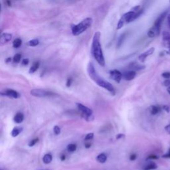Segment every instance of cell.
<instances>
[{"label":"cell","mask_w":170,"mask_h":170,"mask_svg":"<svg viewBox=\"0 0 170 170\" xmlns=\"http://www.w3.org/2000/svg\"><path fill=\"white\" fill-rule=\"evenodd\" d=\"M91 53L100 65L102 67L105 65V59L101 43V33L99 31L96 32L94 35L91 46Z\"/></svg>","instance_id":"6da1fadb"},{"label":"cell","mask_w":170,"mask_h":170,"mask_svg":"<svg viewBox=\"0 0 170 170\" xmlns=\"http://www.w3.org/2000/svg\"><path fill=\"white\" fill-rule=\"evenodd\" d=\"M87 71H88L89 77H91L99 87L104 88V89L107 90V91L111 92V94H114L115 90L113 85L110 83L109 82L105 81L104 79H103L102 78H101L98 75V73H97L96 69H95L93 64L92 63H89L87 67Z\"/></svg>","instance_id":"7a4b0ae2"},{"label":"cell","mask_w":170,"mask_h":170,"mask_svg":"<svg viewBox=\"0 0 170 170\" xmlns=\"http://www.w3.org/2000/svg\"><path fill=\"white\" fill-rule=\"evenodd\" d=\"M92 24V19L91 17H87L84 19V20L79 23L77 25H74L72 26L71 30H72V33L74 36H78L79 35L82 34L83 32L90 27H91Z\"/></svg>","instance_id":"3957f363"},{"label":"cell","mask_w":170,"mask_h":170,"mask_svg":"<svg viewBox=\"0 0 170 170\" xmlns=\"http://www.w3.org/2000/svg\"><path fill=\"white\" fill-rule=\"evenodd\" d=\"M143 11L142 9L139 11L136 12L134 11H130L126 13H124L120 19L119 20V21L117 25V29H120L122 28V27L124 26L125 23H130L132 21H134L135 19H136L138 17H139L142 15Z\"/></svg>","instance_id":"277c9868"},{"label":"cell","mask_w":170,"mask_h":170,"mask_svg":"<svg viewBox=\"0 0 170 170\" xmlns=\"http://www.w3.org/2000/svg\"><path fill=\"white\" fill-rule=\"evenodd\" d=\"M77 106L79 111L82 112L83 116L85 119L88 120L92 116L93 112L91 108H89L88 107L84 106V105L81 103H77Z\"/></svg>","instance_id":"5b68a950"},{"label":"cell","mask_w":170,"mask_h":170,"mask_svg":"<svg viewBox=\"0 0 170 170\" xmlns=\"http://www.w3.org/2000/svg\"><path fill=\"white\" fill-rule=\"evenodd\" d=\"M32 96L35 97H39V98H43V97H50L53 95L52 92H49L48 91H45L43 89H33L30 92Z\"/></svg>","instance_id":"8992f818"},{"label":"cell","mask_w":170,"mask_h":170,"mask_svg":"<svg viewBox=\"0 0 170 170\" xmlns=\"http://www.w3.org/2000/svg\"><path fill=\"white\" fill-rule=\"evenodd\" d=\"M167 16V12H165L163 13H162L160 16H159L158 19L156 20V21L154 23L153 25V27L156 29V31L158 32V33H160V31H161V27H162V24L163 21V20Z\"/></svg>","instance_id":"52a82bcc"},{"label":"cell","mask_w":170,"mask_h":170,"mask_svg":"<svg viewBox=\"0 0 170 170\" xmlns=\"http://www.w3.org/2000/svg\"><path fill=\"white\" fill-rule=\"evenodd\" d=\"M1 94L2 96H6L9 98H19L20 95L18 92L16 91H14L13 89H6L3 91L1 92Z\"/></svg>","instance_id":"ba28073f"},{"label":"cell","mask_w":170,"mask_h":170,"mask_svg":"<svg viewBox=\"0 0 170 170\" xmlns=\"http://www.w3.org/2000/svg\"><path fill=\"white\" fill-rule=\"evenodd\" d=\"M110 76H111V78L112 80H114V81L119 83L121 81V80L123 77V74L121 73V72H120L118 70L114 69L110 71Z\"/></svg>","instance_id":"9c48e42d"},{"label":"cell","mask_w":170,"mask_h":170,"mask_svg":"<svg viewBox=\"0 0 170 170\" xmlns=\"http://www.w3.org/2000/svg\"><path fill=\"white\" fill-rule=\"evenodd\" d=\"M155 51V49L153 47H152L149 49V50H148L146 52H144V53L141 54L139 56V61H140L141 62H144L145 61V60H146V59L149 56V55H151V54H152Z\"/></svg>","instance_id":"30bf717a"},{"label":"cell","mask_w":170,"mask_h":170,"mask_svg":"<svg viewBox=\"0 0 170 170\" xmlns=\"http://www.w3.org/2000/svg\"><path fill=\"white\" fill-rule=\"evenodd\" d=\"M12 39V34L7 33H3L1 35V37H0V43H1L2 45L7 43L8 42L11 41Z\"/></svg>","instance_id":"8fae6325"},{"label":"cell","mask_w":170,"mask_h":170,"mask_svg":"<svg viewBox=\"0 0 170 170\" xmlns=\"http://www.w3.org/2000/svg\"><path fill=\"white\" fill-rule=\"evenodd\" d=\"M136 76V72L135 71H129L123 74V78L126 81H132Z\"/></svg>","instance_id":"7c38bea8"},{"label":"cell","mask_w":170,"mask_h":170,"mask_svg":"<svg viewBox=\"0 0 170 170\" xmlns=\"http://www.w3.org/2000/svg\"><path fill=\"white\" fill-rule=\"evenodd\" d=\"M24 120V115L21 112L17 113L13 118V121L16 124H21L23 122Z\"/></svg>","instance_id":"4fadbf2b"},{"label":"cell","mask_w":170,"mask_h":170,"mask_svg":"<svg viewBox=\"0 0 170 170\" xmlns=\"http://www.w3.org/2000/svg\"><path fill=\"white\" fill-rule=\"evenodd\" d=\"M163 40L166 45L168 47L170 45V33L167 31L163 32Z\"/></svg>","instance_id":"5bb4252c"},{"label":"cell","mask_w":170,"mask_h":170,"mask_svg":"<svg viewBox=\"0 0 170 170\" xmlns=\"http://www.w3.org/2000/svg\"><path fill=\"white\" fill-rule=\"evenodd\" d=\"M158 168V166L156 163L150 162H149L146 166H145L143 170H153Z\"/></svg>","instance_id":"9a60e30c"},{"label":"cell","mask_w":170,"mask_h":170,"mask_svg":"<svg viewBox=\"0 0 170 170\" xmlns=\"http://www.w3.org/2000/svg\"><path fill=\"white\" fill-rule=\"evenodd\" d=\"M159 35V34L156 31V29H155L153 27H152L150 29H149L148 32V36L150 38H153L155 37L158 36Z\"/></svg>","instance_id":"2e32d148"},{"label":"cell","mask_w":170,"mask_h":170,"mask_svg":"<svg viewBox=\"0 0 170 170\" xmlns=\"http://www.w3.org/2000/svg\"><path fill=\"white\" fill-rule=\"evenodd\" d=\"M97 160L99 163H104L106 162L107 160V156L104 153L99 154L98 156L97 157Z\"/></svg>","instance_id":"e0dca14e"},{"label":"cell","mask_w":170,"mask_h":170,"mask_svg":"<svg viewBox=\"0 0 170 170\" xmlns=\"http://www.w3.org/2000/svg\"><path fill=\"white\" fill-rule=\"evenodd\" d=\"M53 159V156L51 153H47L45 155L43 158V161L44 162V163L45 164H49L52 162Z\"/></svg>","instance_id":"ac0fdd59"},{"label":"cell","mask_w":170,"mask_h":170,"mask_svg":"<svg viewBox=\"0 0 170 170\" xmlns=\"http://www.w3.org/2000/svg\"><path fill=\"white\" fill-rule=\"evenodd\" d=\"M39 66H40V63L39 62H35V63H34L33 64V65L30 67V69H29V73L30 74H33L35 72H36L38 68H39Z\"/></svg>","instance_id":"d6986e66"},{"label":"cell","mask_w":170,"mask_h":170,"mask_svg":"<svg viewBox=\"0 0 170 170\" xmlns=\"http://www.w3.org/2000/svg\"><path fill=\"white\" fill-rule=\"evenodd\" d=\"M21 132H22V128H19V127H16L14 128L13 129V130L12 131V133H11V135L12 136L15 138V137H17L18 135L21 133Z\"/></svg>","instance_id":"ffe728a7"},{"label":"cell","mask_w":170,"mask_h":170,"mask_svg":"<svg viewBox=\"0 0 170 170\" xmlns=\"http://www.w3.org/2000/svg\"><path fill=\"white\" fill-rule=\"evenodd\" d=\"M77 145L74 144H70L67 146V151L69 152H74L77 150Z\"/></svg>","instance_id":"44dd1931"},{"label":"cell","mask_w":170,"mask_h":170,"mask_svg":"<svg viewBox=\"0 0 170 170\" xmlns=\"http://www.w3.org/2000/svg\"><path fill=\"white\" fill-rule=\"evenodd\" d=\"M22 44V41L20 39H16L14 40V41L13 42V48H19L20 46Z\"/></svg>","instance_id":"7402d4cb"},{"label":"cell","mask_w":170,"mask_h":170,"mask_svg":"<svg viewBox=\"0 0 170 170\" xmlns=\"http://www.w3.org/2000/svg\"><path fill=\"white\" fill-rule=\"evenodd\" d=\"M149 111L153 115H156L159 112V108L156 106H152L149 108Z\"/></svg>","instance_id":"603a6c76"},{"label":"cell","mask_w":170,"mask_h":170,"mask_svg":"<svg viewBox=\"0 0 170 170\" xmlns=\"http://www.w3.org/2000/svg\"><path fill=\"white\" fill-rule=\"evenodd\" d=\"M39 44V41L38 39H33L28 42V45L30 47H35L38 45Z\"/></svg>","instance_id":"cb8c5ba5"},{"label":"cell","mask_w":170,"mask_h":170,"mask_svg":"<svg viewBox=\"0 0 170 170\" xmlns=\"http://www.w3.org/2000/svg\"><path fill=\"white\" fill-rule=\"evenodd\" d=\"M21 54H19V53L16 54H15V56L13 58V61L14 63H19L20 61H21Z\"/></svg>","instance_id":"d4e9b609"},{"label":"cell","mask_w":170,"mask_h":170,"mask_svg":"<svg viewBox=\"0 0 170 170\" xmlns=\"http://www.w3.org/2000/svg\"><path fill=\"white\" fill-rule=\"evenodd\" d=\"M125 38V33H124L123 35H122L120 37L119 39H118V44H117V47L119 48L122 45V44L124 41V39Z\"/></svg>","instance_id":"484cf974"},{"label":"cell","mask_w":170,"mask_h":170,"mask_svg":"<svg viewBox=\"0 0 170 170\" xmlns=\"http://www.w3.org/2000/svg\"><path fill=\"white\" fill-rule=\"evenodd\" d=\"M39 141V138H35L33 139H32V140L30 141V142L29 143V147H33V146H35V145Z\"/></svg>","instance_id":"4316f807"},{"label":"cell","mask_w":170,"mask_h":170,"mask_svg":"<svg viewBox=\"0 0 170 170\" xmlns=\"http://www.w3.org/2000/svg\"><path fill=\"white\" fill-rule=\"evenodd\" d=\"M53 132L55 135H59L61 133V128H60L58 126H55L53 128Z\"/></svg>","instance_id":"83f0119b"},{"label":"cell","mask_w":170,"mask_h":170,"mask_svg":"<svg viewBox=\"0 0 170 170\" xmlns=\"http://www.w3.org/2000/svg\"><path fill=\"white\" fill-rule=\"evenodd\" d=\"M93 138H94V133H89L87 135L84 139L85 140H91Z\"/></svg>","instance_id":"f1b7e54d"},{"label":"cell","mask_w":170,"mask_h":170,"mask_svg":"<svg viewBox=\"0 0 170 170\" xmlns=\"http://www.w3.org/2000/svg\"><path fill=\"white\" fill-rule=\"evenodd\" d=\"M72 83H73V79H72V78H68L67 79V81L66 86H67V87H71V85Z\"/></svg>","instance_id":"f546056e"},{"label":"cell","mask_w":170,"mask_h":170,"mask_svg":"<svg viewBox=\"0 0 170 170\" xmlns=\"http://www.w3.org/2000/svg\"><path fill=\"white\" fill-rule=\"evenodd\" d=\"M162 77L165 78H170V73L169 72H165L162 74Z\"/></svg>","instance_id":"4dcf8cb0"},{"label":"cell","mask_w":170,"mask_h":170,"mask_svg":"<svg viewBox=\"0 0 170 170\" xmlns=\"http://www.w3.org/2000/svg\"><path fill=\"white\" fill-rule=\"evenodd\" d=\"M29 63V60L28 59H24L22 60V64L23 65H27Z\"/></svg>","instance_id":"1f68e13d"},{"label":"cell","mask_w":170,"mask_h":170,"mask_svg":"<svg viewBox=\"0 0 170 170\" xmlns=\"http://www.w3.org/2000/svg\"><path fill=\"white\" fill-rule=\"evenodd\" d=\"M136 158H137V156H136V154H135V153H133V154H132V155H131V156H130V160H131V161H134V160H135V159H136Z\"/></svg>","instance_id":"d6a6232c"},{"label":"cell","mask_w":170,"mask_h":170,"mask_svg":"<svg viewBox=\"0 0 170 170\" xmlns=\"http://www.w3.org/2000/svg\"><path fill=\"white\" fill-rule=\"evenodd\" d=\"M163 84L166 87H170V80H166V81H165L163 83Z\"/></svg>","instance_id":"836d02e7"},{"label":"cell","mask_w":170,"mask_h":170,"mask_svg":"<svg viewBox=\"0 0 170 170\" xmlns=\"http://www.w3.org/2000/svg\"><path fill=\"white\" fill-rule=\"evenodd\" d=\"M162 157L164 158H170V148L169 149L168 153H167L166 154H164Z\"/></svg>","instance_id":"e575fe53"},{"label":"cell","mask_w":170,"mask_h":170,"mask_svg":"<svg viewBox=\"0 0 170 170\" xmlns=\"http://www.w3.org/2000/svg\"><path fill=\"white\" fill-rule=\"evenodd\" d=\"M165 129H166V132H167L169 134H170V124L168 125V126H166V127H165Z\"/></svg>","instance_id":"d590c367"},{"label":"cell","mask_w":170,"mask_h":170,"mask_svg":"<svg viewBox=\"0 0 170 170\" xmlns=\"http://www.w3.org/2000/svg\"><path fill=\"white\" fill-rule=\"evenodd\" d=\"M158 159V157L156 156H153V155H152V156H149L148 158V159Z\"/></svg>","instance_id":"8d00e7d4"},{"label":"cell","mask_w":170,"mask_h":170,"mask_svg":"<svg viewBox=\"0 0 170 170\" xmlns=\"http://www.w3.org/2000/svg\"><path fill=\"white\" fill-rule=\"evenodd\" d=\"M84 146L86 148H91V143H86Z\"/></svg>","instance_id":"74e56055"},{"label":"cell","mask_w":170,"mask_h":170,"mask_svg":"<svg viewBox=\"0 0 170 170\" xmlns=\"http://www.w3.org/2000/svg\"><path fill=\"white\" fill-rule=\"evenodd\" d=\"M163 109L165 110V111H166V112H169V106H164L163 107Z\"/></svg>","instance_id":"f35d334b"},{"label":"cell","mask_w":170,"mask_h":170,"mask_svg":"<svg viewBox=\"0 0 170 170\" xmlns=\"http://www.w3.org/2000/svg\"><path fill=\"white\" fill-rule=\"evenodd\" d=\"M123 137H124V134H118V135H117V136H116V138L117 139H120V138H123Z\"/></svg>","instance_id":"ab89813d"},{"label":"cell","mask_w":170,"mask_h":170,"mask_svg":"<svg viewBox=\"0 0 170 170\" xmlns=\"http://www.w3.org/2000/svg\"><path fill=\"white\" fill-rule=\"evenodd\" d=\"M168 21L169 27V28H170V14L168 15Z\"/></svg>","instance_id":"60d3db41"},{"label":"cell","mask_w":170,"mask_h":170,"mask_svg":"<svg viewBox=\"0 0 170 170\" xmlns=\"http://www.w3.org/2000/svg\"><path fill=\"white\" fill-rule=\"evenodd\" d=\"M61 161H64V159H65V156H64V155H63V156H61Z\"/></svg>","instance_id":"b9f144b4"},{"label":"cell","mask_w":170,"mask_h":170,"mask_svg":"<svg viewBox=\"0 0 170 170\" xmlns=\"http://www.w3.org/2000/svg\"><path fill=\"white\" fill-rule=\"evenodd\" d=\"M168 92L169 94H170V87H169L168 88Z\"/></svg>","instance_id":"7bdbcfd3"},{"label":"cell","mask_w":170,"mask_h":170,"mask_svg":"<svg viewBox=\"0 0 170 170\" xmlns=\"http://www.w3.org/2000/svg\"><path fill=\"white\" fill-rule=\"evenodd\" d=\"M9 61H12V59L11 58H8V59L6 61V62H9Z\"/></svg>","instance_id":"ee69618b"},{"label":"cell","mask_w":170,"mask_h":170,"mask_svg":"<svg viewBox=\"0 0 170 170\" xmlns=\"http://www.w3.org/2000/svg\"><path fill=\"white\" fill-rule=\"evenodd\" d=\"M168 47V49H169V52H170V45H169Z\"/></svg>","instance_id":"f6af8a7d"}]
</instances>
